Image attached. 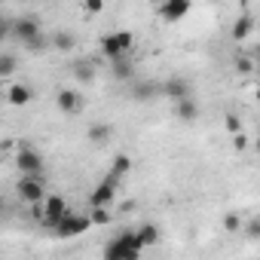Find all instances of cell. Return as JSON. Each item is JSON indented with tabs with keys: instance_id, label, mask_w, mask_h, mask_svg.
<instances>
[{
	"instance_id": "7",
	"label": "cell",
	"mask_w": 260,
	"mask_h": 260,
	"mask_svg": "<svg viewBox=\"0 0 260 260\" xmlns=\"http://www.w3.org/2000/svg\"><path fill=\"white\" fill-rule=\"evenodd\" d=\"M55 104H58V110L61 113H68V116H74V113H83V107H86V101H83V92L80 89H58V95H55Z\"/></svg>"
},
{
	"instance_id": "29",
	"label": "cell",
	"mask_w": 260,
	"mask_h": 260,
	"mask_svg": "<svg viewBox=\"0 0 260 260\" xmlns=\"http://www.w3.org/2000/svg\"><path fill=\"white\" fill-rule=\"evenodd\" d=\"M254 95H257V104H260V89H257V92H254Z\"/></svg>"
},
{
	"instance_id": "12",
	"label": "cell",
	"mask_w": 260,
	"mask_h": 260,
	"mask_svg": "<svg viewBox=\"0 0 260 260\" xmlns=\"http://www.w3.org/2000/svg\"><path fill=\"white\" fill-rule=\"evenodd\" d=\"M251 31H254V19H251V16H239V19L233 22L230 37H233L236 43H242V40H248V37H251Z\"/></svg>"
},
{
	"instance_id": "27",
	"label": "cell",
	"mask_w": 260,
	"mask_h": 260,
	"mask_svg": "<svg viewBox=\"0 0 260 260\" xmlns=\"http://www.w3.org/2000/svg\"><path fill=\"white\" fill-rule=\"evenodd\" d=\"M226 128H230V132L236 135V132H239V128H242V122H239V116H233V113H230V116H226Z\"/></svg>"
},
{
	"instance_id": "5",
	"label": "cell",
	"mask_w": 260,
	"mask_h": 260,
	"mask_svg": "<svg viewBox=\"0 0 260 260\" xmlns=\"http://www.w3.org/2000/svg\"><path fill=\"white\" fill-rule=\"evenodd\" d=\"M16 193H19V199H22V202H28V205H37V202H43V199H46V190H43L40 175H22V181H19Z\"/></svg>"
},
{
	"instance_id": "24",
	"label": "cell",
	"mask_w": 260,
	"mask_h": 260,
	"mask_svg": "<svg viewBox=\"0 0 260 260\" xmlns=\"http://www.w3.org/2000/svg\"><path fill=\"white\" fill-rule=\"evenodd\" d=\"M245 236H251V239H260V217H254V220H248L245 226Z\"/></svg>"
},
{
	"instance_id": "15",
	"label": "cell",
	"mask_w": 260,
	"mask_h": 260,
	"mask_svg": "<svg viewBox=\"0 0 260 260\" xmlns=\"http://www.w3.org/2000/svg\"><path fill=\"white\" fill-rule=\"evenodd\" d=\"M135 233H138V242H141V248H144V245H156V242H159V230H156L153 223H144V226H138Z\"/></svg>"
},
{
	"instance_id": "13",
	"label": "cell",
	"mask_w": 260,
	"mask_h": 260,
	"mask_svg": "<svg viewBox=\"0 0 260 260\" xmlns=\"http://www.w3.org/2000/svg\"><path fill=\"white\" fill-rule=\"evenodd\" d=\"M178 119H184V122H193L196 116H199V104H196V98L193 95H187V98H181L178 101Z\"/></svg>"
},
{
	"instance_id": "3",
	"label": "cell",
	"mask_w": 260,
	"mask_h": 260,
	"mask_svg": "<svg viewBox=\"0 0 260 260\" xmlns=\"http://www.w3.org/2000/svg\"><path fill=\"white\" fill-rule=\"evenodd\" d=\"M132 43H135L132 31H113V34H107L101 40V52L113 61V58H119V55H125L128 49H132Z\"/></svg>"
},
{
	"instance_id": "14",
	"label": "cell",
	"mask_w": 260,
	"mask_h": 260,
	"mask_svg": "<svg viewBox=\"0 0 260 260\" xmlns=\"http://www.w3.org/2000/svg\"><path fill=\"white\" fill-rule=\"evenodd\" d=\"M166 95H169V98H175V101H181V98H187V95H190V83H187V80H181V77H178V80H169V83H166Z\"/></svg>"
},
{
	"instance_id": "19",
	"label": "cell",
	"mask_w": 260,
	"mask_h": 260,
	"mask_svg": "<svg viewBox=\"0 0 260 260\" xmlns=\"http://www.w3.org/2000/svg\"><path fill=\"white\" fill-rule=\"evenodd\" d=\"M52 46L61 49V52H71V49H74V37H71L68 31H58V34L52 37Z\"/></svg>"
},
{
	"instance_id": "23",
	"label": "cell",
	"mask_w": 260,
	"mask_h": 260,
	"mask_svg": "<svg viewBox=\"0 0 260 260\" xmlns=\"http://www.w3.org/2000/svg\"><path fill=\"white\" fill-rule=\"evenodd\" d=\"M223 226H226L230 233H239V230H242L245 223H242V217H239V214H226V220H223Z\"/></svg>"
},
{
	"instance_id": "25",
	"label": "cell",
	"mask_w": 260,
	"mask_h": 260,
	"mask_svg": "<svg viewBox=\"0 0 260 260\" xmlns=\"http://www.w3.org/2000/svg\"><path fill=\"white\" fill-rule=\"evenodd\" d=\"M83 4H86V13H92V16H98L104 10V0H83Z\"/></svg>"
},
{
	"instance_id": "1",
	"label": "cell",
	"mask_w": 260,
	"mask_h": 260,
	"mask_svg": "<svg viewBox=\"0 0 260 260\" xmlns=\"http://www.w3.org/2000/svg\"><path fill=\"white\" fill-rule=\"evenodd\" d=\"M4 37H16V40H22L25 46H31V49H40L43 46V34H40V22L37 19H31V16H22V19H16V22H4Z\"/></svg>"
},
{
	"instance_id": "20",
	"label": "cell",
	"mask_w": 260,
	"mask_h": 260,
	"mask_svg": "<svg viewBox=\"0 0 260 260\" xmlns=\"http://www.w3.org/2000/svg\"><path fill=\"white\" fill-rule=\"evenodd\" d=\"M104 208H107V205H92V214H89V217H92V223H95V226L110 223V211H104Z\"/></svg>"
},
{
	"instance_id": "30",
	"label": "cell",
	"mask_w": 260,
	"mask_h": 260,
	"mask_svg": "<svg viewBox=\"0 0 260 260\" xmlns=\"http://www.w3.org/2000/svg\"><path fill=\"white\" fill-rule=\"evenodd\" d=\"M257 150H260V135H257Z\"/></svg>"
},
{
	"instance_id": "8",
	"label": "cell",
	"mask_w": 260,
	"mask_h": 260,
	"mask_svg": "<svg viewBox=\"0 0 260 260\" xmlns=\"http://www.w3.org/2000/svg\"><path fill=\"white\" fill-rule=\"evenodd\" d=\"M16 162H19L22 175H40V172H43V156H40L34 147H22Z\"/></svg>"
},
{
	"instance_id": "9",
	"label": "cell",
	"mask_w": 260,
	"mask_h": 260,
	"mask_svg": "<svg viewBox=\"0 0 260 260\" xmlns=\"http://www.w3.org/2000/svg\"><path fill=\"white\" fill-rule=\"evenodd\" d=\"M116 184H119V175H107L98 187H95V193H92V205H110V199H113V193H116Z\"/></svg>"
},
{
	"instance_id": "4",
	"label": "cell",
	"mask_w": 260,
	"mask_h": 260,
	"mask_svg": "<svg viewBox=\"0 0 260 260\" xmlns=\"http://www.w3.org/2000/svg\"><path fill=\"white\" fill-rule=\"evenodd\" d=\"M89 226H95V223H92V217L68 211V214H64V217L55 223V236H61V239H71V236H83Z\"/></svg>"
},
{
	"instance_id": "16",
	"label": "cell",
	"mask_w": 260,
	"mask_h": 260,
	"mask_svg": "<svg viewBox=\"0 0 260 260\" xmlns=\"http://www.w3.org/2000/svg\"><path fill=\"white\" fill-rule=\"evenodd\" d=\"M74 80H77V83H92V80H95V68H92L89 61H77V64H74Z\"/></svg>"
},
{
	"instance_id": "21",
	"label": "cell",
	"mask_w": 260,
	"mask_h": 260,
	"mask_svg": "<svg viewBox=\"0 0 260 260\" xmlns=\"http://www.w3.org/2000/svg\"><path fill=\"white\" fill-rule=\"evenodd\" d=\"M16 71V58L10 55V52H4V55H0V74H4V77H10Z\"/></svg>"
},
{
	"instance_id": "10",
	"label": "cell",
	"mask_w": 260,
	"mask_h": 260,
	"mask_svg": "<svg viewBox=\"0 0 260 260\" xmlns=\"http://www.w3.org/2000/svg\"><path fill=\"white\" fill-rule=\"evenodd\" d=\"M190 7H193L190 0H166L159 13H162V19H166V22H181V19L190 13Z\"/></svg>"
},
{
	"instance_id": "11",
	"label": "cell",
	"mask_w": 260,
	"mask_h": 260,
	"mask_svg": "<svg viewBox=\"0 0 260 260\" xmlns=\"http://www.w3.org/2000/svg\"><path fill=\"white\" fill-rule=\"evenodd\" d=\"M31 89L25 86V83H16V86H7V101L13 104V107H25L28 101H31Z\"/></svg>"
},
{
	"instance_id": "31",
	"label": "cell",
	"mask_w": 260,
	"mask_h": 260,
	"mask_svg": "<svg viewBox=\"0 0 260 260\" xmlns=\"http://www.w3.org/2000/svg\"><path fill=\"white\" fill-rule=\"evenodd\" d=\"M257 74H260V64H257Z\"/></svg>"
},
{
	"instance_id": "18",
	"label": "cell",
	"mask_w": 260,
	"mask_h": 260,
	"mask_svg": "<svg viewBox=\"0 0 260 260\" xmlns=\"http://www.w3.org/2000/svg\"><path fill=\"white\" fill-rule=\"evenodd\" d=\"M110 138V125H92L89 128V141L92 144H104Z\"/></svg>"
},
{
	"instance_id": "22",
	"label": "cell",
	"mask_w": 260,
	"mask_h": 260,
	"mask_svg": "<svg viewBox=\"0 0 260 260\" xmlns=\"http://www.w3.org/2000/svg\"><path fill=\"white\" fill-rule=\"evenodd\" d=\"M128 169H132V159H128V156H116V159H113V175H119V178H122Z\"/></svg>"
},
{
	"instance_id": "2",
	"label": "cell",
	"mask_w": 260,
	"mask_h": 260,
	"mask_svg": "<svg viewBox=\"0 0 260 260\" xmlns=\"http://www.w3.org/2000/svg\"><path fill=\"white\" fill-rule=\"evenodd\" d=\"M141 254V242H138V233L135 230H125L119 236H113L104 248V257L107 260H135Z\"/></svg>"
},
{
	"instance_id": "26",
	"label": "cell",
	"mask_w": 260,
	"mask_h": 260,
	"mask_svg": "<svg viewBox=\"0 0 260 260\" xmlns=\"http://www.w3.org/2000/svg\"><path fill=\"white\" fill-rule=\"evenodd\" d=\"M233 147H236V150H245V147H248V135H245V132H236V135H233Z\"/></svg>"
},
{
	"instance_id": "6",
	"label": "cell",
	"mask_w": 260,
	"mask_h": 260,
	"mask_svg": "<svg viewBox=\"0 0 260 260\" xmlns=\"http://www.w3.org/2000/svg\"><path fill=\"white\" fill-rule=\"evenodd\" d=\"M68 211H71V208H68V202H64L61 196L49 193V196L43 199V217H40V220H43V223H46L49 230H55V223H58V220H61V217H64Z\"/></svg>"
},
{
	"instance_id": "28",
	"label": "cell",
	"mask_w": 260,
	"mask_h": 260,
	"mask_svg": "<svg viewBox=\"0 0 260 260\" xmlns=\"http://www.w3.org/2000/svg\"><path fill=\"white\" fill-rule=\"evenodd\" d=\"M236 68H239L242 74H248V71L254 68V61H251V58H236Z\"/></svg>"
},
{
	"instance_id": "17",
	"label": "cell",
	"mask_w": 260,
	"mask_h": 260,
	"mask_svg": "<svg viewBox=\"0 0 260 260\" xmlns=\"http://www.w3.org/2000/svg\"><path fill=\"white\" fill-rule=\"evenodd\" d=\"M113 77H119V80H128V77H132V64L125 61V55L113 58Z\"/></svg>"
}]
</instances>
